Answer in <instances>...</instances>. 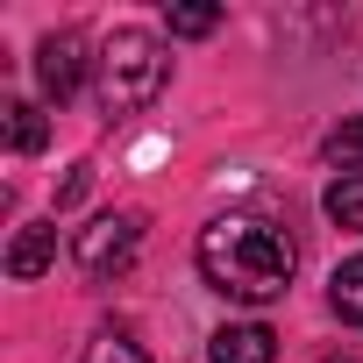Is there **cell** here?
Returning <instances> with one entry per match:
<instances>
[{"instance_id":"cell-6","label":"cell","mask_w":363,"mask_h":363,"mask_svg":"<svg viewBox=\"0 0 363 363\" xmlns=\"http://www.w3.org/2000/svg\"><path fill=\"white\" fill-rule=\"evenodd\" d=\"M57 264V228L50 221H29V228H15V242H8V278H43Z\"/></svg>"},{"instance_id":"cell-10","label":"cell","mask_w":363,"mask_h":363,"mask_svg":"<svg viewBox=\"0 0 363 363\" xmlns=\"http://www.w3.org/2000/svg\"><path fill=\"white\" fill-rule=\"evenodd\" d=\"M328 221L335 228H363V171H349V178H335V186H328Z\"/></svg>"},{"instance_id":"cell-9","label":"cell","mask_w":363,"mask_h":363,"mask_svg":"<svg viewBox=\"0 0 363 363\" xmlns=\"http://www.w3.org/2000/svg\"><path fill=\"white\" fill-rule=\"evenodd\" d=\"M79 363H150V349L135 342V328H100Z\"/></svg>"},{"instance_id":"cell-8","label":"cell","mask_w":363,"mask_h":363,"mask_svg":"<svg viewBox=\"0 0 363 363\" xmlns=\"http://www.w3.org/2000/svg\"><path fill=\"white\" fill-rule=\"evenodd\" d=\"M328 306H335L349 328H363V257L335 264V278H328Z\"/></svg>"},{"instance_id":"cell-12","label":"cell","mask_w":363,"mask_h":363,"mask_svg":"<svg viewBox=\"0 0 363 363\" xmlns=\"http://www.w3.org/2000/svg\"><path fill=\"white\" fill-rule=\"evenodd\" d=\"M221 8H207V0H193V8H171V36H214Z\"/></svg>"},{"instance_id":"cell-2","label":"cell","mask_w":363,"mask_h":363,"mask_svg":"<svg viewBox=\"0 0 363 363\" xmlns=\"http://www.w3.org/2000/svg\"><path fill=\"white\" fill-rule=\"evenodd\" d=\"M164 72H171V57H164V43L150 29H114L100 43V57H93V100H100V114L107 121L143 114L164 93Z\"/></svg>"},{"instance_id":"cell-5","label":"cell","mask_w":363,"mask_h":363,"mask_svg":"<svg viewBox=\"0 0 363 363\" xmlns=\"http://www.w3.org/2000/svg\"><path fill=\"white\" fill-rule=\"evenodd\" d=\"M271 356H278V335L264 320H235L207 342V363H271Z\"/></svg>"},{"instance_id":"cell-3","label":"cell","mask_w":363,"mask_h":363,"mask_svg":"<svg viewBox=\"0 0 363 363\" xmlns=\"http://www.w3.org/2000/svg\"><path fill=\"white\" fill-rule=\"evenodd\" d=\"M135 250H143V214H135V207H121V214H100L93 228H79V271H86L93 285L121 278V271L135 264Z\"/></svg>"},{"instance_id":"cell-7","label":"cell","mask_w":363,"mask_h":363,"mask_svg":"<svg viewBox=\"0 0 363 363\" xmlns=\"http://www.w3.org/2000/svg\"><path fill=\"white\" fill-rule=\"evenodd\" d=\"M0 114H8V143H15L22 157H36V150L50 143V121H43V107H36V100H8Z\"/></svg>"},{"instance_id":"cell-13","label":"cell","mask_w":363,"mask_h":363,"mask_svg":"<svg viewBox=\"0 0 363 363\" xmlns=\"http://www.w3.org/2000/svg\"><path fill=\"white\" fill-rule=\"evenodd\" d=\"M86 186H93V164H72V171H65V186H57V207H79Z\"/></svg>"},{"instance_id":"cell-14","label":"cell","mask_w":363,"mask_h":363,"mask_svg":"<svg viewBox=\"0 0 363 363\" xmlns=\"http://www.w3.org/2000/svg\"><path fill=\"white\" fill-rule=\"evenodd\" d=\"M328 363H356V356H328Z\"/></svg>"},{"instance_id":"cell-11","label":"cell","mask_w":363,"mask_h":363,"mask_svg":"<svg viewBox=\"0 0 363 363\" xmlns=\"http://www.w3.org/2000/svg\"><path fill=\"white\" fill-rule=\"evenodd\" d=\"M320 157L349 178V171H363V121H342V128H328V143H320Z\"/></svg>"},{"instance_id":"cell-4","label":"cell","mask_w":363,"mask_h":363,"mask_svg":"<svg viewBox=\"0 0 363 363\" xmlns=\"http://www.w3.org/2000/svg\"><path fill=\"white\" fill-rule=\"evenodd\" d=\"M86 65H93V57H86V43H79L72 29L43 36V43H36V86H43V100H57V107H65V100L86 86Z\"/></svg>"},{"instance_id":"cell-1","label":"cell","mask_w":363,"mask_h":363,"mask_svg":"<svg viewBox=\"0 0 363 363\" xmlns=\"http://www.w3.org/2000/svg\"><path fill=\"white\" fill-rule=\"evenodd\" d=\"M292 271H299V242L264 214H221L200 228V278L221 299L271 306V299H285Z\"/></svg>"}]
</instances>
